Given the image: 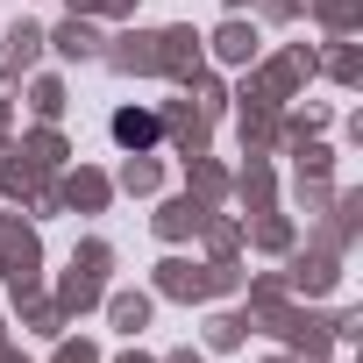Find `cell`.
Wrapping results in <instances>:
<instances>
[{"label": "cell", "instance_id": "6da1fadb", "mask_svg": "<svg viewBox=\"0 0 363 363\" xmlns=\"http://www.w3.org/2000/svg\"><path fill=\"white\" fill-rule=\"evenodd\" d=\"M114 135H121V143H150V135H157V121H150V114H121V121H114Z\"/></svg>", "mask_w": 363, "mask_h": 363}]
</instances>
